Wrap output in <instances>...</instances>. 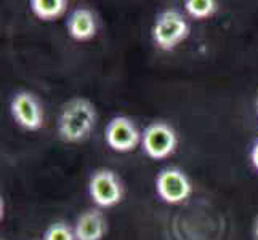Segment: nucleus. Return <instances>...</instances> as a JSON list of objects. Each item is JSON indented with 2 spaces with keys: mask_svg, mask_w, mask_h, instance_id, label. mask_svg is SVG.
Wrapping results in <instances>:
<instances>
[{
  "mask_svg": "<svg viewBox=\"0 0 258 240\" xmlns=\"http://www.w3.org/2000/svg\"><path fill=\"white\" fill-rule=\"evenodd\" d=\"M45 240H76V232H73L64 223H55L47 229Z\"/></svg>",
  "mask_w": 258,
  "mask_h": 240,
  "instance_id": "obj_12",
  "label": "nucleus"
},
{
  "mask_svg": "<svg viewBox=\"0 0 258 240\" xmlns=\"http://www.w3.org/2000/svg\"><path fill=\"white\" fill-rule=\"evenodd\" d=\"M12 112L15 120L28 130H37L43 123L42 108L31 93H18L12 101Z\"/></svg>",
  "mask_w": 258,
  "mask_h": 240,
  "instance_id": "obj_7",
  "label": "nucleus"
},
{
  "mask_svg": "<svg viewBox=\"0 0 258 240\" xmlns=\"http://www.w3.org/2000/svg\"><path fill=\"white\" fill-rule=\"evenodd\" d=\"M106 141L119 152H128L137 147L140 141V131L135 123L127 117H114L106 127Z\"/></svg>",
  "mask_w": 258,
  "mask_h": 240,
  "instance_id": "obj_6",
  "label": "nucleus"
},
{
  "mask_svg": "<svg viewBox=\"0 0 258 240\" xmlns=\"http://www.w3.org/2000/svg\"><path fill=\"white\" fill-rule=\"evenodd\" d=\"M90 195L100 207H112L122 199V186L111 170L93 173L90 180Z\"/></svg>",
  "mask_w": 258,
  "mask_h": 240,
  "instance_id": "obj_5",
  "label": "nucleus"
},
{
  "mask_svg": "<svg viewBox=\"0 0 258 240\" xmlns=\"http://www.w3.org/2000/svg\"><path fill=\"white\" fill-rule=\"evenodd\" d=\"M159 195L168 203H180L191 194V183L178 168H165L156 180Z\"/></svg>",
  "mask_w": 258,
  "mask_h": 240,
  "instance_id": "obj_4",
  "label": "nucleus"
},
{
  "mask_svg": "<svg viewBox=\"0 0 258 240\" xmlns=\"http://www.w3.org/2000/svg\"><path fill=\"white\" fill-rule=\"evenodd\" d=\"M176 147V135L170 125L164 122H156L145 130L143 149L151 158H165Z\"/></svg>",
  "mask_w": 258,
  "mask_h": 240,
  "instance_id": "obj_3",
  "label": "nucleus"
},
{
  "mask_svg": "<svg viewBox=\"0 0 258 240\" xmlns=\"http://www.w3.org/2000/svg\"><path fill=\"white\" fill-rule=\"evenodd\" d=\"M252 162H253V165L256 167V170H258V143L252 149Z\"/></svg>",
  "mask_w": 258,
  "mask_h": 240,
  "instance_id": "obj_13",
  "label": "nucleus"
},
{
  "mask_svg": "<svg viewBox=\"0 0 258 240\" xmlns=\"http://www.w3.org/2000/svg\"><path fill=\"white\" fill-rule=\"evenodd\" d=\"M253 237L255 240H258V216L255 218V223H253Z\"/></svg>",
  "mask_w": 258,
  "mask_h": 240,
  "instance_id": "obj_14",
  "label": "nucleus"
},
{
  "mask_svg": "<svg viewBox=\"0 0 258 240\" xmlns=\"http://www.w3.org/2000/svg\"><path fill=\"white\" fill-rule=\"evenodd\" d=\"M95 106L85 98H76L64 104L58 122V133L66 143H81L95 127Z\"/></svg>",
  "mask_w": 258,
  "mask_h": 240,
  "instance_id": "obj_1",
  "label": "nucleus"
},
{
  "mask_svg": "<svg viewBox=\"0 0 258 240\" xmlns=\"http://www.w3.org/2000/svg\"><path fill=\"white\" fill-rule=\"evenodd\" d=\"M106 234V221L96 210L85 211L76 223L77 240H101Z\"/></svg>",
  "mask_w": 258,
  "mask_h": 240,
  "instance_id": "obj_8",
  "label": "nucleus"
},
{
  "mask_svg": "<svg viewBox=\"0 0 258 240\" xmlns=\"http://www.w3.org/2000/svg\"><path fill=\"white\" fill-rule=\"evenodd\" d=\"M256 108H258V100H256Z\"/></svg>",
  "mask_w": 258,
  "mask_h": 240,
  "instance_id": "obj_15",
  "label": "nucleus"
},
{
  "mask_svg": "<svg viewBox=\"0 0 258 240\" xmlns=\"http://www.w3.org/2000/svg\"><path fill=\"white\" fill-rule=\"evenodd\" d=\"M189 34V26L184 16L176 10H165L156 18L154 23V42L162 50H173Z\"/></svg>",
  "mask_w": 258,
  "mask_h": 240,
  "instance_id": "obj_2",
  "label": "nucleus"
},
{
  "mask_svg": "<svg viewBox=\"0 0 258 240\" xmlns=\"http://www.w3.org/2000/svg\"><path fill=\"white\" fill-rule=\"evenodd\" d=\"M184 7L194 18H209L217 10V4L213 0H188Z\"/></svg>",
  "mask_w": 258,
  "mask_h": 240,
  "instance_id": "obj_11",
  "label": "nucleus"
},
{
  "mask_svg": "<svg viewBox=\"0 0 258 240\" xmlns=\"http://www.w3.org/2000/svg\"><path fill=\"white\" fill-rule=\"evenodd\" d=\"M64 0H32L31 8L34 15L40 20H55L66 10Z\"/></svg>",
  "mask_w": 258,
  "mask_h": 240,
  "instance_id": "obj_10",
  "label": "nucleus"
},
{
  "mask_svg": "<svg viewBox=\"0 0 258 240\" xmlns=\"http://www.w3.org/2000/svg\"><path fill=\"white\" fill-rule=\"evenodd\" d=\"M68 29H69V34L77 40L92 39L96 32L95 15L90 10H87V8H77V10H74L69 16Z\"/></svg>",
  "mask_w": 258,
  "mask_h": 240,
  "instance_id": "obj_9",
  "label": "nucleus"
}]
</instances>
